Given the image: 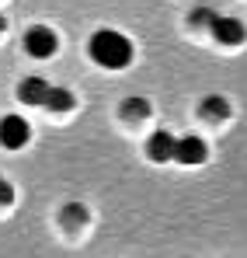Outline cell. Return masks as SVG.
I'll return each instance as SVG.
<instances>
[{
    "label": "cell",
    "instance_id": "1",
    "mask_svg": "<svg viewBox=\"0 0 247 258\" xmlns=\"http://www.w3.org/2000/svg\"><path fill=\"white\" fill-rule=\"evenodd\" d=\"M91 56L94 63H101L105 70H122L132 63V42L115 28H101L91 39Z\"/></svg>",
    "mask_w": 247,
    "mask_h": 258
},
{
    "label": "cell",
    "instance_id": "2",
    "mask_svg": "<svg viewBox=\"0 0 247 258\" xmlns=\"http://www.w3.org/2000/svg\"><path fill=\"white\" fill-rule=\"evenodd\" d=\"M209 32L219 45H240L247 39V28L240 18H226V14H212L209 21Z\"/></svg>",
    "mask_w": 247,
    "mask_h": 258
},
{
    "label": "cell",
    "instance_id": "3",
    "mask_svg": "<svg viewBox=\"0 0 247 258\" xmlns=\"http://www.w3.org/2000/svg\"><path fill=\"white\" fill-rule=\"evenodd\" d=\"M25 49H28V56H35V59H49V56L59 49V39H56L52 28L32 25V28L25 32Z\"/></svg>",
    "mask_w": 247,
    "mask_h": 258
},
{
    "label": "cell",
    "instance_id": "4",
    "mask_svg": "<svg viewBox=\"0 0 247 258\" xmlns=\"http://www.w3.org/2000/svg\"><path fill=\"white\" fill-rule=\"evenodd\" d=\"M28 136H32V129H28V122H25L21 115H4V119H0V143H4L7 150L25 147Z\"/></svg>",
    "mask_w": 247,
    "mask_h": 258
},
{
    "label": "cell",
    "instance_id": "5",
    "mask_svg": "<svg viewBox=\"0 0 247 258\" xmlns=\"http://www.w3.org/2000/svg\"><path fill=\"white\" fill-rule=\"evenodd\" d=\"M206 140H199V136H181V140H174V161H181V164H202L206 161Z\"/></svg>",
    "mask_w": 247,
    "mask_h": 258
},
{
    "label": "cell",
    "instance_id": "6",
    "mask_svg": "<svg viewBox=\"0 0 247 258\" xmlns=\"http://www.w3.org/2000/svg\"><path fill=\"white\" fill-rule=\"evenodd\" d=\"M146 157L157 161V164H164V161L174 157V136H171L167 129H157V133L146 140Z\"/></svg>",
    "mask_w": 247,
    "mask_h": 258
},
{
    "label": "cell",
    "instance_id": "7",
    "mask_svg": "<svg viewBox=\"0 0 247 258\" xmlns=\"http://www.w3.org/2000/svg\"><path fill=\"white\" fill-rule=\"evenodd\" d=\"M45 94H49V84H45L42 77H25V81L18 84V98H21L25 105H45Z\"/></svg>",
    "mask_w": 247,
    "mask_h": 258
},
{
    "label": "cell",
    "instance_id": "8",
    "mask_svg": "<svg viewBox=\"0 0 247 258\" xmlns=\"http://www.w3.org/2000/svg\"><path fill=\"white\" fill-rule=\"evenodd\" d=\"M199 115H202L206 122H223V119L230 115V101H226L223 94H209L206 101L199 105Z\"/></svg>",
    "mask_w": 247,
    "mask_h": 258
},
{
    "label": "cell",
    "instance_id": "9",
    "mask_svg": "<svg viewBox=\"0 0 247 258\" xmlns=\"http://www.w3.org/2000/svg\"><path fill=\"white\" fill-rule=\"evenodd\" d=\"M73 105H77L73 91H66V87H49V94H45V108H49V112H70Z\"/></svg>",
    "mask_w": 247,
    "mask_h": 258
},
{
    "label": "cell",
    "instance_id": "10",
    "mask_svg": "<svg viewBox=\"0 0 247 258\" xmlns=\"http://www.w3.org/2000/svg\"><path fill=\"white\" fill-rule=\"evenodd\" d=\"M122 115L125 119H146L150 115V101L146 98H129L122 105Z\"/></svg>",
    "mask_w": 247,
    "mask_h": 258
},
{
    "label": "cell",
    "instance_id": "11",
    "mask_svg": "<svg viewBox=\"0 0 247 258\" xmlns=\"http://www.w3.org/2000/svg\"><path fill=\"white\" fill-rule=\"evenodd\" d=\"M11 203H14V185L0 174V206H11Z\"/></svg>",
    "mask_w": 247,
    "mask_h": 258
},
{
    "label": "cell",
    "instance_id": "12",
    "mask_svg": "<svg viewBox=\"0 0 247 258\" xmlns=\"http://www.w3.org/2000/svg\"><path fill=\"white\" fill-rule=\"evenodd\" d=\"M63 220H66V223H84V220H87V213H84V206H77V203H73V206H66Z\"/></svg>",
    "mask_w": 247,
    "mask_h": 258
},
{
    "label": "cell",
    "instance_id": "13",
    "mask_svg": "<svg viewBox=\"0 0 247 258\" xmlns=\"http://www.w3.org/2000/svg\"><path fill=\"white\" fill-rule=\"evenodd\" d=\"M209 21H212V11H209V7H195L192 25H195V28H202V25H209Z\"/></svg>",
    "mask_w": 247,
    "mask_h": 258
},
{
    "label": "cell",
    "instance_id": "14",
    "mask_svg": "<svg viewBox=\"0 0 247 258\" xmlns=\"http://www.w3.org/2000/svg\"><path fill=\"white\" fill-rule=\"evenodd\" d=\"M4 25H7V21H4V18H0V32H4Z\"/></svg>",
    "mask_w": 247,
    "mask_h": 258
}]
</instances>
